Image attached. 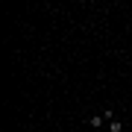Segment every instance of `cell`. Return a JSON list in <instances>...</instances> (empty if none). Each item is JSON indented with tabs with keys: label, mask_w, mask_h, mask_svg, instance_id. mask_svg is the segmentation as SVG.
Segmentation results:
<instances>
[{
	"label": "cell",
	"mask_w": 132,
	"mask_h": 132,
	"mask_svg": "<svg viewBox=\"0 0 132 132\" xmlns=\"http://www.w3.org/2000/svg\"><path fill=\"white\" fill-rule=\"evenodd\" d=\"M88 123H91V126H109V123H106V118H103V114H91V118H88Z\"/></svg>",
	"instance_id": "obj_1"
},
{
	"label": "cell",
	"mask_w": 132,
	"mask_h": 132,
	"mask_svg": "<svg viewBox=\"0 0 132 132\" xmlns=\"http://www.w3.org/2000/svg\"><path fill=\"white\" fill-rule=\"evenodd\" d=\"M109 132H123V123L120 120H112V123H109Z\"/></svg>",
	"instance_id": "obj_3"
},
{
	"label": "cell",
	"mask_w": 132,
	"mask_h": 132,
	"mask_svg": "<svg viewBox=\"0 0 132 132\" xmlns=\"http://www.w3.org/2000/svg\"><path fill=\"white\" fill-rule=\"evenodd\" d=\"M103 118H106V123H112V120H118V118H114V109H103Z\"/></svg>",
	"instance_id": "obj_2"
},
{
	"label": "cell",
	"mask_w": 132,
	"mask_h": 132,
	"mask_svg": "<svg viewBox=\"0 0 132 132\" xmlns=\"http://www.w3.org/2000/svg\"><path fill=\"white\" fill-rule=\"evenodd\" d=\"M24 132H32V129H24Z\"/></svg>",
	"instance_id": "obj_4"
}]
</instances>
